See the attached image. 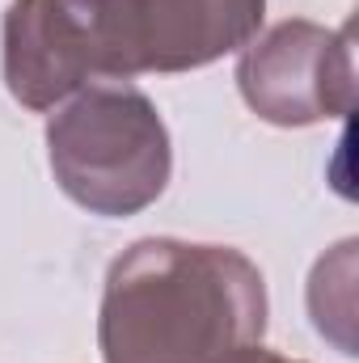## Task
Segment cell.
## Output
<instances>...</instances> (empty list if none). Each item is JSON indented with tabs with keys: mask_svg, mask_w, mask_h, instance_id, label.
<instances>
[{
	"mask_svg": "<svg viewBox=\"0 0 359 363\" xmlns=\"http://www.w3.org/2000/svg\"><path fill=\"white\" fill-rule=\"evenodd\" d=\"M220 363H304V359H292V355L267 351V347L258 342V347H245V351H237V355H228V359H220Z\"/></svg>",
	"mask_w": 359,
	"mask_h": 363,
	"instance_id": "obj_6",
	"label": "cell"
},
{
	"mask_svg": "<svg viewBox=\"0 0 359 363\" xmlns=\"http://www.w3.org/2000/svg\"><path fill=\"white\" fill-rule=\"evenodd\" d=\"M47 161L77 207L123 220L165 194L174 144L148 93L127 81H101L55 106L47 118Z\"/></svg>",
	"mask_w": 359,
	"mask_h": 363,
	"instance_id": "obj_2",
	"label": "cell"
},
{
	"mask_svg": "<svg viewBox=\"0 0 359 363\" xmlns=\"http://www.w3.org/2000/svg\"><path fill=\"white\" fill-rule=\"evenodd\" d=\"M237 89L270 127H313L351 114L355 51L351 30L287 17L254 34L237 60Z\"/></svg>",
	"mask_w": 359,
	"mask_h": 363,
	"instance_id": "obj_4",
	"label": "cell"
},
{
	"mask_svg": "<svg viewBox=\"0 0 359 363\" xmlns=\"http://www.w3.org/2000/svg\"><path fill=\"white\" fill-rule=\"evenodd\" d=\"M97 77H174L241 51L267 17V0H97L81 9Z\"/></svg>",
	"mask_w": 359,
	"mask_h": 363,
	"instance_id": "obj_3",
	"label": "cell"
},
{
	"mask_svg": "<svg viewBox=\"0 0 359 363\" xmlns=\"http://www.w3.org/2000/svg\"><path fill=\"white\" fill-rule=\"evenodd\" d=\"M263 271L233 245L144 237L110 271L97 313L101 363H220L267 334Z\"/></svg>",
	"mask_w": 359,
	"mask_h": 363,
	"instance_id": "obj_1",
	"label": "cell"
},
{
	"mask_svg": "<svg viewBox=\"0 0 359 363\" xmlns=\"http://www.w3.org/2000/svg\"><path fill=\"white\" fill-rule=\"evenodd\" d=\"M72 4H77V9H89V4H97V0H72Z\"/></svg>",
	"mask_w": 359,
	"mask_h": 363,
	"instance_id": "obj_7",
	"label": "cell"
},
{
	"mask_svg": "<svg viewBox=\"0 0 359 363\" xmlns=\"http://www.w3.org/2000/svg\"><path fill=\"white\" fill-rule=\"evenodd\" d=\"M4 89L17 106L47 114L97 77L93 34L72 0H13L0 26Z\"/></svg>",
	"mask_w": 359,
	"mask_h": 363,
	"instance_id": "obj_5",
	"label": "cell"
}]
</instances>
